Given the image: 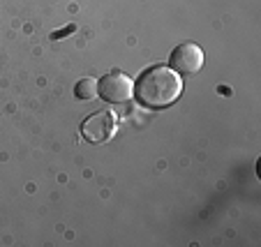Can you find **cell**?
Masks as SVG:
<instances>
[{"label":"cell","mask_w":261,"mask_h":247,"mask_svg":"<svg viewBox=\"0 0 261 247\" xmlns=\"http://www.w3.org/2000/svg\"><path fill=\"white\" fill-rule=\"evenodd\" d=\"M182 93V79L169 65L146 69L134 84V97L150 109L171 106Z\"/></svg>","instance_id":"6da1fadb"},{"label":"cell","mask_w":261,"mask_h":247,"mask_svg":"<svg viewBox=\"0 0 261 247\" xmlns=\"http://www.w3.org/2000/svg\"><path fill=\"white\" fill-rule=\"evenodd\" d=\"M116 127H118V118H116L114 111H97L90 118L84 120L81 125V134H84L86 141L90 144H104L116 134Z\"/></svg>","instance_id":"277c9868"},{"label":"cell","mask_w":261,"mask_h":247,"mask_svg":"<svg viewBox=\"0 0 261 247\" xmlns=\"http://www.w3.org/2000/svg\"><path fill=\"white\" fill-rule=\"evenodd\" d=\"M74 30V25H67V28L63 30V33H54V40H60V37H63V35H67V33H72Z\"/></svg>","instance_id":"8992f818"},{"label":"cell","mask_w":261,"mask_h":247,"mask_svg":"<svg viewBox=\"0 0 261 247\" xmlns=\"http://www.w3.org/2000/svg\"><path fill=\"white\" fill-rule=\"evenodd\" d=\"M97 95L109 104H125L134 97V84L123 72H111L97 81Z\"/></svg>","instance_id":"7a4b0ae2"},{"label":"cell","mask_w":261,"mask_h":247,"mask_svg":"<svg viewBox=\"0 0 261 247\" xmlns=\"http://www.w3.org/2000/svg\"><path fill=\"white\" fill-rule=\"evenodd\" d=\"M74 95L79 99H95V95H97V81L90 79V76L81 79L79 84L74 86Z\"/></svg>","instance_id":"5b68a950"},{"label":"cell","mask_w":261,"mask_h":247,"mask_svg":"<svg viewBox=\"0 0 261 247\" xmlns=\"http://www.w3.org/2000/svg\"><path fill=\"white\" fill-rule=\"evenodd\" d=\"M206 63V53L199 44L194 42H182L169 56V67L176 69L178 74H199Z\"/></svg>","instance_id":"3957f363"}]
</instances>
